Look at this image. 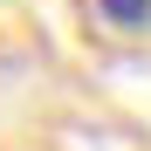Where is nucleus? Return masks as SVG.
I'll return each instance as SVG.
<instances>
[{"mask_svg":"<svg viewBox=\"0 0 151 151\" xmlns=\"http://www.w3.org/2000/svg\"><path fill=\"white\" fill-rule=\"evenodd\" d=\"M96 14L110 28H151V0H96Z\"/></svg>","mask_w":151,"mask_h":151,"instance_id":"f257e3e1","label":"nucleus"}]
</instances>
